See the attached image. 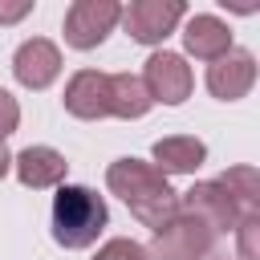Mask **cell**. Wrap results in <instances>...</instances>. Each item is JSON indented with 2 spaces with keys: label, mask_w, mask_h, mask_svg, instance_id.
Masks as SVG:
<instances>
[{
  "label": "cell",
  "mask_w": 260,
  "mask_h": 260,
  "mask_svg": "<svg viewBox=\"0 0 260 260\" xmlns=\"http://www.w3.org/2000/svg\"><path fill=\"white\" fill-rule=\"evenodd\" d=\"M106 187L110 195H118L130 215L146 228H162L171 215H179V191L171 187V179L146 162V158H114L106 167Z\"/></svg>",
  "instance_id": "cell-1"
},
{
  "label": "cell",
  "mask_w": 260,
  "mask_h": 260,
  "mask_svg": "<svg viewBox=\"0 0 260 260\" xmlns=\"http://www.w3.org/2000/svg\"><path fill=\"white\" fill-rule=\"evenodd\" d=\"M53 240L65 248V252H81V248H93L98 236L106 232L110 223V207L106 199L93 191V187H81V183H61L57 195H53Z\"/></svg>",
  "instance_id": "cell-2"
},
{
  "label": "cell",
  "mask_w": 260,
  "mask_h": 260,
  "mask_svg": "<svg viewBox=\"0 0 260 260\" xmlns=\"http://www.w3.org/2000/svg\"><path fill=\"white\" fill-rule=\"evenodd\" d=\"M211 248H215V232L203 219L179 211L162 228H154L146 244V260H203Z\"/></svg>",
  "instance_id": "cell-3"
},
{
  "label": "cell",
  "mask_w": 260,
  "mask_h": 260,
  "mask_svg": "<svg viewBox=\"0 0 260 260\" xmlns=\"http://www.w3.org/2000/svg\"><path fill=\"white\" fill-rule=\"evenodd\" d=\"M118 20H122V4L118 0H73L65 8L61 32H65V45L69 49L89 53V49H98L118 28Z\"/></svg>",
  "instance_id": "cell-4"
},
{
  "label": "cell",
  "mask_w": 260,
  "mask_h": 260,
  "mask_svg": "<svg viewBox=\"0 0 260 260\" xmlns=\"http://www.w3.org/2000/svg\"><path fill=\"white\" fill-rule=\"evenodd\" d=\"M183 16H187V4L183 0H130L122 8V20L118 24L138 45H162L171 32H179Z\"/></svg>",
  "instance_id": "cell-5"
},
{
  "label": "cell",
  "mask_w": 260,
  "mask_h": 260,
  "mask_svg": "<svg viewBox=\"0 0 260 260\" xmlns=\"http://www.w3.org/2000/svg\"><path fill=\"white\" fill-rule=\"evenodd\" d=\"M142 85L150 93V102H162V106H183L195 89V73L187 65L183 53H167V49H154L142 65Z\"/></svg>",
  "instance_id": "cell-6"
},
{
  "label": "cell",
  "mask_w": 260,
  "mask_h": 260,
  "mask_svg": "<svg viewBox=\"0 0 260 260\" xmlns=\"http://www.w3.org/2000/svg\"><path fill=\"white\" fill-rule=\"evenodd\" d=\"M179 211L203 219L215 236L236 232V223H240V207H236V199L228 195V187H223L219 179H203V183L187 187V191L179 195Z\"/></svg>",
  "instance_id": "cell-7"
},
{
  "label": "cell",
  "mask_w": 260,
  "mask_h": 260,
  "mask_svg": "<svg viewBox=\"0 0 260 260\" xmlns=\"http://www.w3.org/2000/svg\"><path fill=\"white\" fill-rule=\"evenodd\" d=\"M12 77L24 89H49L61 77V49L49 37H28L12 53Z\"/></svg>",
  "instance_id": "cell-8"
},
{
  "label": "cell",
  "mask_w": 260,
  "mask_h": 260,
  "mask_svg": "<svg viewBox=\"0 0 260 260\" xmlns=\"http://www.w3.org/2000/svg\"><path fill=\"white\" fill-rule=\"evenodd\" d=\"M65 110L81 122H102L110 118V73L102 69H77L69 81H65V93H61Z\"/></svg>",
  "instance_id": "cell-9"
},
{
  "label": "cell",
  "mask_w": 260,
  "mask_h": 260,
  "mask_svg": "<svg viewBox=\"0 0 260 260\" xmlns=\"http://www.w3.org/2000/svg\"><path fill=\"white\" fill-rule=\"evenodd\" d=\"M256 85V57L248 49H228L219 61L207 65V89L219 102H240Z\"/></svg>",
  "instance_id": "cell-10"
},
{
  "label": "cell",
  "mask_w": 260,
  "mask_h": 260,
  "mask_svg": "<svg viewBox=\"0 0 260 260\" xmlns=\"http://www.w3.org/2000/svg\"><path fill=\"white\" fill-rule=\"evenodd\" d=\"M183 49L199 61H219L232 45V28L228 20H219L215 12H195V16H183Z\"/></svg>",
  "instance_id": "cell-11"
},
{
  "label": "cell",
  "mask_w": 260,
  "mask_h": 260,
  "mask_svg": "<svg viewBox=\"0 0 260 260\" xmlns=\"http://www.w3.org/2000/svg\"><path fill=\"white\" fill-rule=\"evenodd\" d=\"M12 171H16L20 187L49 191V187H61V183H65L69 162H65V154L53 150V146H24L20 154H12Z\"/></svg>",
  "instance_id": "cell-12"
},
{
  "label": "cell",
  "mask_w": 260,
  "mask_h": 260,
  "mask_svg": "<svg viewBox=\"0 0 260 260\" xmlns=\"http://www.w3.org/2000/svg\"><path fill=\"white\" fill-rule=\"evenodd\" d=\"M150 162L162 175H195L207 162V146L195 134H167L150 146Z\"/></svg>",
  "instance_id": "cell-13"
},
{
  "label": "cell",
  "mask_w": 260,
  "mask_h": 260,
  "mask_svg": "<svg viewBox=\"0 0 260 260\" xmlns=\"http://www.w3.org/2000/svg\"><path fill=\"white\" fill-rule=\"evenodd\" d=\"M150 93L142 85L138 73H110V118H122V122H138L150 114Z\"/></svg>",
  "instance_id": "cell-14"
},
{
  "label": "cell",
  "mask_w": 260,
  "mask_h": 260,
  "mask_svg": "<svg viewBox=\"0 0 260 260\" xmlns=\"http://www.w3.org/2000/svg\"><path fill=\"white\" fill-rule=\"evenodd\" d=\"M219 183L228 187V195L236 199V207H240V219H248V215H260V175H256V167H228L223 175H219Z\"/></svg>",
  "instance_id": "cell-15"
},
{
  "label": "cell",
  "mask_w": 260,
  "mask_h": 260,
  "mask_svg": "<svg viewBox=\"0 0 260 260\" xmlns=\"http://www.w3.org/2000/svg\"><path fill=\"white\" fill-rule=\"evenodd\" d=\"M93 260H146V248L130 236H114L93 252Z\"/></svg>",
  "instance_id": "cell-16"
},
{
  "label": "cell",
  "mask_w": 260,
  "mask_h": 260,
  "mask_svg": "<svg viewBox=\"0 0 260 260\" xmlns=\"http://www.w3.org/2000/svg\"><path fill=\"white\" fill-rule=\"evenodd\" d=\"M256 236H260V215H248L236 223V260H260Z\"/></svg>",
  "instance_id": "cell-17"
},
{
  "label": "cell",
  "mask_w": 260,
  "mask_h": 260,
  "mask_svg": "<svg viewBox=\"0 0 260 260\" xmlns=\"http://www.w3.org/2000/svg\"><path fill=\"white\" fill-rule=\"evenodd\" d=\"M16 126H20V102H16L8 89H0V142H4Z\"/></svg>",
  "instance_id": "cell-18"
},
{
  "label": "cell",
  "mask_w": 260,
  "mask_h": 260,
  "mask_svg": "<svg viewBox=\"0 0 260 260\" xmlns=\"http://www.w3.org/2000/svg\"><path fill=\"white\" fill-rule=\"evenodd\" d=\"M32 12V0H0V24H16Z\"/></svg>",
  "instance_id": "cell-19"
},
{
  "label": "cell",
  "mask_w": 260,
  "mask_h": 260,
  "mask_svg": "<svg viewBox=\"0 0 260 260\" xmlns=\"http://www.w3.org/2000/svg\"><path fill=\"white\" fill-rule=\"evenodd\" d=\"M8 171H12V150H8L4 142H0V179H4Z\"/></svg>",
  "instance_id": "cell-20"
},
{
  "label": "cell",
  "mask_w": 260,
  "mask_h": 260,
  "mask_svg": "<svg viewBox=\"0 0 260 260\" xmlns=\"http://www.w3.org/2000/svg\"><path fill=\"white\" fill-rule=\"evenodd\" d=\"M203 260H236V256H228V252H219V248H211V252H207Z\"/></svg>",
  "instance_id": "cell-21"
}]
</instances>
